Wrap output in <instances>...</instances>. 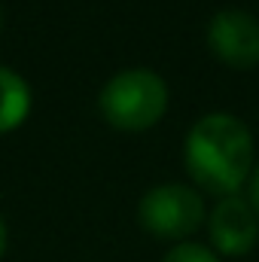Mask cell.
<instances>
[{
	"label": "cell",
	"mask_w": 259,
	"mask_h": 262,
	"mask_svg": "<svg viewBox=\"0 0 259 262\" xmlns=\"http://www.w3.org/2000/svg\"><path fill=\"white\" fill-rule=\"evenodd\" d=\"M183 162L195 183L210 195H235L253 171V137L250 128L229 113H207L195 122L186 143Z\"/></svg>",
	"instance_id": "cell-1"
},
{
	"label": "cell",
	"mask_w": 259,
	"mask_h": 262,
	"mask_svg": "<svg viewBox=\"0 0 259 262\" xmlns=\"http://www.w3.org/2000/svg\"><path fill=\"white\" fill-rule=\"evenodd\" d=\"M101 116L119 131L153 128L168 110V85L156 70L131 67L110 76L98 95Z\"/></svg>",
	"instance_id": "cell-2"
},
{
	"label": "cell",
	"mask_w": 259,
	"mask_h": 262,
	"mask_svg": "<svg viewBox=\"0 0 259 262\" xmlns=\"http://www.w3.org/2000/svg\"><path fill=\"white\" fill-rule=\"evenodd\" d=\"M137 220L143 232L162 241H186L204 223V201L192 186L162 183L140 198Z\"/></svg>",
	"instance_id": "cell-3"
},
{
	"label": "cell",
	"mask_w": 259,
	"mask_h": 262,
	"mask_svg": "<svg viewBox=\"0 0 259 262\" xmlns=\"http://www.w3.org/2000/svg\"><path fill=\"white\" fill-rule=\"evenodd\" d=\"M207 46L229 67L250 70L259 64V18L247 9H220L207 21Z\"/></svg>",
	"instance_id": "cell-4"
},
{
	"label": "cell",
	"mask_w": 259,
	"mask_h": 262,
	"mask_svg": "<svg viewBox=\"0 0 259 262\" xmlns=\"http://www.w3.org/2000/svg\"><path fill=\"white\" fill-rule=\"evenodd\" d=\"M210 244L226 256H247L259 241V216L250 201L238 195L220 198L207 216Z\"/></svg>",
	"instance_id": "cell-5"
},
{
	"label": "cell",
	"mask_w": 259,
	"mask_h": 262,
	"mask_svg": "<svg viewBox=\"0 0 259 262\" xmlns=\"http://www.w3.org/2000/svg\"><path fill=\"white\" fill-rule=\"evenodd\" d=\"M31 113V89L25 76L0 67V134L18 128Z\"/></svg>",
	"instance_id": "cell-6"
},
{
	"label": "cell",
	"mask_w": 259,
	"mask_h": 262,
	"mask_svg": "<svg viewBox=\"0 0 259 262\" xmlns=\"http://www.w3.org/2000/svg\"><path fill=\"white\" fill-rule=\"evenodd\" d=\"M162 262H220V259H217V253L210 247L195 244V241H183V244H177Z\"/></svg>",
	"instance_id": "cell-7"
},
{
	"label": "cell",
	"mask_w": 259,
	"mask_h": 262,
	"mask_svg": "<svg viewBox=\"0 0 259 262\" xmlns=\"http://www.w3.org/2000/svg\"><path fill=\"white\" fill-rule=\"evenodd\" d=\"M247 201H250V207L256 210V216H259V165H256V171L250 174V180H247Z\"/></svg>",
	"instance_id": "cell-8"
},
{
	"label": "cell",
	"mask_w": 259,
	"mask_h": 262,
	"mask_svg": "<svg viewBox=\"0 0 259 262\" xmlns=\"http://www.w3.org/2000/svg\"><path fill=\"white\" fill-rule=\"evenodd\" d=\"M3 253H6V220L0 216V259H3Z\"/></svg>",
	"instance_id": "cell-9"
},
{
	"label": "cell",
	"mask_w": 259,
	"mask_h": 262,
	"mask_svg": "<svg viewBox=\"0 0 259 262\" xmlns=\"http://www.w3.org/2000/svg\"><path fill=\"white\" fill-rule=\"evenodd\" d=\"M0 25H3V12H0Z\"/></svg>",
	"instance_id": "cell-10"
}]
</instances>
